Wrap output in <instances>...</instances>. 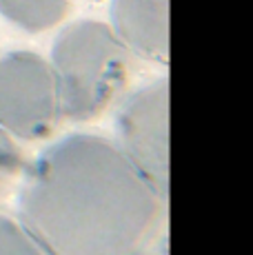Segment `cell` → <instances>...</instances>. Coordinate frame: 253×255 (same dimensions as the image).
<instances>
[{
	"mask_svg": "<svg viewBox=\"0 0 253 255\" xmlns=\"http://www.w3.org/2000/svg\"><path fill=\"white\" fill-rule=\"evenodd\" d=\"M49 65L60 116L87 122L100 116L125 89L131 51L109 24L78 20L56 36Z\"/></svg>",
	"mask_w": 253,
	"mask_h": 255,
	"instance_id": "7a4b0ae2",
	"label": "cell"
},
{
	"mask_svg": "<svg viewBox=\"0 0 253 255\" xmlns=\"http://www.w3.org/2000/svg\"><path fill=\"white\" fill-rule=\"evenodd\" d=\"M114 33L133 56L169 60V0H111Z\"/></svg>",
	"mask_w": 253,
	"mask_h": 255,
	"instance_id": "5b68a950",
	"label": "cell"
},
{
	"mask_svg": "<svg viewBox=\"0 0 253 255\" xmlns=\"http://www.w3.org/2000/svg\"><path fill=\"white\" fill-rule=\"evenodd\" d=\"M25 173V155L18 142L0 129V200L13 189Z\"/></svg>",
	"mask_w": 253,
	"mask_h": 255,
	"instance_id": "52a82bcc",
	"label": "cell"
},
{
	"mask_svg": "<svg viewBox=\"0 0 253 255\" xmlns=\"http://www.w3.org/2000/svg\"><path fill=\"white\" fill-rule=\"evenodd\" d=\"M162 202L114 140L71 133L25 169L18 224L45 255H144Z\"/></svg>",
	"mask_w": 253,
	"mask_h": 255,
	"instance_id": "6da1fadb",
	"label": "cell"
},
{
	"mask_svg": "<svg viewBox=\"0 0 253 255\" xmlns=\"http://www.w3.org/2000/svg\"><path fill=\"white\" fill-rule=\"evenodd\" d=\"M60 116L51 65L33 51H9L0 58V129L11 138L42 140Z\"/></svg>",
	"mask_w": 253,
	"mask_h": 255,
	"instance_id": "277c9868",
	"label": "cell"
},
{
	"mask_svg": "<svg viewBox=\"0 0 253 255\" xmlns=\"http://www.w3.org/2000/svg\"><path fill=\"white\" fill-rule=\"evenodd\" d=\"M0 255H45L25 229L7 215H0Z\"/></svg>",
	"mask_w": 253,
	"mask_h": 255,
	"instance_id": "ba28073f",
	"label": "cell"
},
{
	"mask_svg": "<svg viewBox=\"0 0 253 255\" xmlns=\"http://www.w3.org/2000/svg\"><path fill=\"white\" fill-rule=\"evenodd\" d=\"M67 9L69 0H0V13L29 33L56 27Z\"/></svg>",
	"mask_w": 253,
	"mask_h": 255,
	"instance_id": "8992f818",
	"label": "cell"
},
{
	"mask_svg": "<svg viewBox=\"0 0 253 255\" xmlns=\"http://www.w3.org/2000/svg\"><path fill=\"white\" fill-rule=\"evenodd\" d=\"M116 144L149 184L169 198V80L147 82L120 102L116 114Z\"/></svg>",
	"mask_w": 253,
	"mask_h": 255,
	"instance_id": "3957f363",
	"label": "cell"
},
{
	"mask_svg": "<svg viewBox=\"0 0 253 255\" xmlns=\"http://www.w3.org/2000/svg\"><path fill=\"white\" fill-rule=\"evenodd\" d=\"M160 255H164V253H160Z\"/></svg>",
	"mask_w": 253,
	"mask_h": 255,
	"instance_id": "9c48e42d",
	"label": "cell"
}]
</instances>
